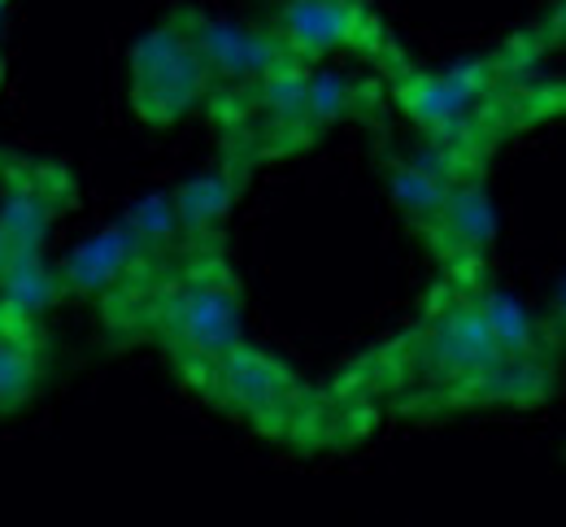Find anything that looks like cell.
Here are the masks:
<instances>
[{"mask_svg": "<svg viewBox=\"0 0 566 527\" xmlns=\"http://www.w3.org/2000/svg\"><path fill=\"white\" fill-rule=\"evenodd\" d=\"M349 22H354V13H349L345 0H296V4L287 9V18H283L287 40H292L296 49H310V53H318V49L345 40Z\"/></svg>", "mask_w": 566, "mask_h": 527, "instance_id": "cell-1", "label": "cell"}, {"mask_svg": "<svg viewBox=\"0 0 566 527\" xmlns=\"http://www.w3.org/2000/svg\"><path fill=\"white\" fill-rule=\"evenodd\" d=\"M440 219L453 226V240H458L462 249H484L489 235H493V210H489L484 192H475V188L453 192V197L444 201Z\"/></svg>", "mask_w": 566, "mask_h": 527, "instance_id": "cell-2", "label": "cell"}, {"mask_svg": "<svg viewBox=\"0 0 566 527\" xmlns=\"http://www.w3.org/2000/svg\"><path fill=\"white\" fill-rule=\"evenodd\" d=\"M480 309L489 318V331L501 345V354H532V318L523 314V305L510 302L505 293H489Z\"/></svg>", "mask_w": 566, "mask_h": 527, "instance_id": "cell-3", "label": "cell"}]
</instances>
